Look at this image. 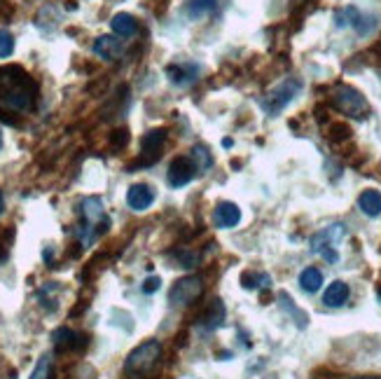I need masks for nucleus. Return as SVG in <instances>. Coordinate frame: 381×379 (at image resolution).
<instances>
[{
  "label": "nucleus",
  "mask_w": 381,
  "mask_h": 379,
  "mask_svg": "<svg viewBox=\"0 0 381 379\" xmlns=\"http://www.w3.org/2000/svg\"><path fill=\"white\" fill-rule=\"evenodd\" d=\"M14 52V38L10 31H5V28H0V59H8V56H12Z\"/></svg>",
  "instance_id": "obj_24"
},
{
  "label": "nucleus",
  "mask_w": 381,
  "mask_h": 379,
  "mask_svg": "<svg viewBox=\"0 0 381 379\" xmlns=\"http://www.w3.org/2000/svg\"><path fill=\"white\" fill-rule=\"evenodd\" d=\"M0 213H3V195H0Z\"/></svg>",
  "instance_id": "obj_28"
},
{
  "label": "nucleus",
  "mask_w": 381,
  "mask_h": 379,
  "mask_svg": "<svg viewBox=\"0 0 381 379\" xmlns=\"http://www.w3.org/2000/svg\"><path fill=\"white\" fill-rule=\"evenodd\" d=\"M215 12V0H187L183 14L190 21H201Z\"/></svg>",
  "instance_id": "obj_14"
},
{
  "label": "nucleus",
  "mask_w": 381,
  "mask_h": 379,
  "mask_svg": "<svg viewBox=\"0 0 381 379\" xmlns=\"http://www.w3.org/2000/svg\"><path fill=\"white\" fill-rule=\"evenodd\" d=\"M293 3H299V0H293Z\"/></svg>",
  "instance_id": "obj_29"
},
{
  "label": "nucleus",
  "mask_w": 381,
  "mask_h": 379,
  "mask_svg": "<svg viewBox=\"0 0 381 379\" xmlns=\"http://www.w3.org/2000/svg\"><path fill=\"white\" fill-rule=\"evenodd\" d=\"M346 299H349V286H346L344 281H332V284L328 286L325 295H323V302H325L328 307H342Z\"/></svg>",
  "instance_id": "obj_18"
},
{
  "label": "nucleus",
  "mask_w": 381,
  "mask_h": 379,
  "mask_svg": "<svg viewBox=\"0 0 381 379\" xmlns=\"http://www.w3.org/2000/svg\"><path fill=\"white\" fill-rule=\"evenodd\" d=\"M342 236H344V225H330V228L321 230L318 234L311 236V251L323 256L328 262H337L339 260L337 244L342 241Z\"/></svg>",
  "instance_id": "obj_5"
},
{
  "label": "nucleus",
  "mask_w": 381,
  "mask_h": 379,
  "mask_svg": "<svg viewBox=\"0 0 381 379\" xmlns=\"http://www.w3.org/2000/svg\"><path fill=\"white\" fill-rule=\"evenodd\" d=\"M299 286H302V291H306V293L321 291V286H323L321 269H318V267H306L302 274H299Z\"/></svg>",
  "instance_id": "obj_20"
},
{
  "label": "nucleus",
  "mask_w": 381,
  "mask_h": 379,
  "mask_svg": "<svg viewBox=\"0 0 381 379\" xmlns=\"http://www.w3.org/2000/svg\"><path fill=\"white\" fill-rule=\"evenodd\" d=\"M8 256H10L8 246H5V244H0V262H5V260H8Z\"/></svg>",
  "instance_id": "obj_26"
},
{
  "label": "nucleus",
  "mask_w": 381,
  "mask_h": 379,
  "mask_svg": "<svg viewBox=\"0 0 381 379\" xmlns=\"http://www.w3.org/2000/svg\"><path fill=\"white\" fill-rule=\"evenodd\" d=\"M204 293V281L199 276H185V279L175 281L173 288L169 291V302L171 307H187V304L197 302Z\"/></svg>",
  "instance_id": "obj_6"
},
{
  "label": "nucleus",
  "mask_w": 381,
  "mask_h": 379,
  "mask_svg": "<svg viewBox=\"0 0 381 379\" xmlns=\"http://www.w3.org/2000/svg\"><path fill=\"white\" fill-rule=\"evenodd\" d=\"M127 204L134 211H145V208H150L152 204H155V190L145 183L132 185L127 192Z\"/></svg>",
  "instance_id": "obj_10"
},
{
  "label": "nucleus",
  "mask_w": 381,
  "mask_h": 379,
  "mask_svg": "<svg viewBox=\"0 0 381 379\" xmlns=\"http://www.w3.org/2000/svg\"><path fill=\"white\" fill-rule=\"evenodd\" d=\"M159 286H162V281L157 279V276H150V279L143 281V286H140V291L147 293V295H152L155 291H159Z\"/></svg>",
  "instance_id": "obj_25"
},
{
  "label": "nucleus",
  "mask_w": 381,
  "mask_h": 379,
  "mask_svg": "<svg viewBox=\"0 0 381 379\" xmlns=\"http://www.w3.org/2000/svg\"><path fill=\"white\" fill-rule=\"evenodd\" d=\"M159 358H162V344H159L157 339H147V342L138 344V347L127 356V360H124V372H127L129 379L147 377L155 370Z\"/></svg>",
  "instance_id": "obj_2"
},
{
  "label": "nucleus",
  "mask_w": 381,
  "mask_h": 379,
  "mask_svg": "<svg viewBox=\"0 0 381 379\" xmlns=\"http://www.w3.org/2000/svg\"><path fill=\"white\" fill-rule=\"evenodd\" d=\"M299 89H302V84H299L297 80H286L283 84H278V87L269 96H267V101H265L267 112H271V115L281 112L290 103V101L295 99V94H297Z\"/></svg>",
  "instance_id": "obj_7"
},
{
  "label": "nucleus",
  "mask_w": 381,
  "mask_h": 379,
  "mask_svg": "<svg viewBox=\"0 0 381 379\" xmlns=\"http://www.w3.org/2000/svg\"><path fill=\"white\" fill-rule=\"evenodd\" d=\"M358 208H360L365 216L377 218L381 213V192L379 190H365L358 197Z\"/></svg>",
  "instance_id": "obj_16"
},
{
  "label": "nucleus",
  "mask_w": 381,
  "mask_h": 379,
  "mask_svg": "<svg viewBox=\"0 0 381 379\" xmlns=\"http://www.w3.org/2000/svg\"><path fill=\"white\" fill-rule=\"evenodd\" d=\"M213 220H215V225H218V228H223V230L234 228L238 220H241V211H238L236 204H232V201H220L218 206H215Z\"/></svg>",
  "instance_id": "obj_12"
},
{
  "label": "nucleus",
  "mask_w": 381,
  "mask_h": 379,
  "mask_svg": "<svg viewBox=\"0 0 381 379\" xmlns=\"http://www.w3.org/2000/svg\"><path fill=\"white\" fill-rule=\"evenodd\" d=\"M332 103L337 106V110H342L344 115H349V117H360L362 120V117H367V112H369L365 96L354 87H346V84L334 89Z\"/></svg>",
  "instance_id": "obj_4"
},
{
  "label": "nucleus",
  "mask_w": 381,
  "mask_h": 379,
  "mask_svg": "<svg viewBox=\"0 0 381 379\" xmlns=\"http://www.w3.org/2000/svg\"><path fill=\"white\" fill-rule=\"evenodd\" d=\"M38 84L19 66L0 68V120L10 122L12 112H31L36 106Z\"/></svg>",
  "instance_id": "obj_1"
},
{
  "label": "nucleus",
  "mask_w": 381,
  "mask_h": 379,
  "mask_svg": "<svg viewBox=\"0 0 381 379\" xmlns=\"http://www.w3.org/2000/svg\"><path fill=\"white\" fill-rule=\"evenodd\" d=\"M278 299H281V302H278V304H281V307L286 309V312H288L290 316H293L295 323H297L299 328H306V314L302 312V309L295 307L293 299L288 297V293H281V295H278Z\"/></svg>",
  "instance_id": "obj_23"
},
{
  "label": "nucleus",
  "mask_w": 381,
  "mask_h": 379,
  "mask_svg": "<svg viewBox=\"0 0 381 379\" xmlns=\"http://www.w3.org/2000/svg\"><path fill=\"white\" fill-rule=\"evenodd\" d=\"M197 167L192 162V157H178L169 167V185L171 188H185L187 183H192L197 176Z\"/></svg>",
  "instance_id": "obj_9"
},
{
  "label": "nucleus",
  "mask_w": 381,
  "mask_h": 379,
  "mask_svg": "<svg viewBox=\"0 0 381 379\" xmlns=\"http://www.w3.org/2000/svg\"><path fill=\"white\" fill-rule=\"evenodd\" d=\"M190 157H192V162H195V167H197L199 173L208 171V169L213 167V157H210V152L204 148V145H195Z\"/></svg>",
  "instance_id": "obj_22"
},
{
  "label": "nucleus",
  "mask_w": 381,
  "mask_h": 379,
  "mask_svg": "<svg viewBox=\"0 0 381 379\" xmlns=\"http://www.w3.org/2000/svg\"><path fill=\"white\" fill-rule=\"evenodd\" d=\"M164 140H167V132L164 129H152V132H147L143 136V140H140V164L143 167H150V164H155L159 160Z\"/></svg>",
  "instance_id": "obj_8"
},
{
  "label": "nucleus",
  "mask_w": 381,
  "mask_h": 379,
  "mask_svg": "<svg viewBox=\"0 0 381 379\" xmlns=\"http://www.w3.org/2000/svg\"><path fill=\"white\" fill-rule=\"evenodd\" d=\"M110 28H112V33L119 36V38H134L136 33H138V21H136L132 14L119 12V14L112 16Z\"/></svg>",
  "instance_id": "obj_15"
},
{
  "label": "nucleus",
  "mask_w": 381,
  "mask_h": 379,
  "mask_svg": "<svg viewBox=\"0 0 381 379\" xmlns=\"http://www.w3.org/2000/svg\"><path fill=\"white\" fill-rule=\"evenodd\" d=\"M52 342L59 352H73V349H82L87 344V337L71 330V328H59V330H54Z\"/></svg>",
  "instance_id": "obj_11"
},
{
  "label": "nucleus",
  "mask_w": 381,
  "mask_h": 379,
  "mask_svg": "<svg viewBox=\"0 0 381 379\" xmlns=\"http://www.w3.org/2000/svg\"><path fill=\"white\" fill-rule=\"evenodd\" d=\"M79 211H82V218H84V228L79 232V239L87 246V244H92V239L96 234L108 230L106 208L99 197H87V199H82V204H79Z\"/></svg>",
  "instance_id": "obj_3"
},
{
  "label": "nucleus",
  "mask_w": 381,
  "mask_h": 379,
  "mask_svg": "<svg viewBox=\"0 0 381 379\" xmlns=\"http://www.w3.org/2000/svg\"><path fill=\"white\" fill-rule=\"evenodd\" d=\"M167 73H169V77H171V82H175V84H187V82H192L199 75V66H195V64L169 66Z\"/></svg>",
  "instance_id": "obj_19"
},
{
  "label": "nucleus",
  "mask_w": 381,
  "mask_h": 379,
  "mask_svg": "<svg viewBox=\"0 0 381 379\" xmlns=\"http://www.w3.org/2000/svg\"><path fill=\"white\" fill-rule=\"evenodd\" d=\"M94 54L101 56V59H106V61H115V59H119V54H122V40H117V38H112V36L96 38Z\"/></svg>",
  "instance_id": "obj_13"
},
{
  "label": "nucleus",
  "mask_w": 381,
  "mask_h": 379,
  "mask_svg": "<svg viewBox=\"0 0 381 379\" xmlns=\"http://www.w3.org/2000/svg\"><path fill=\"white\" fill-rule=\"evenodd\" d=\"M223 321H225V304L220 302V299H213L201 316V323L206 330H215V328L223 326Z\"/></svg>",
  "instance_id": "obj_17"
},
{
  "label": "nucleus",
  "mask_w": 381,
  "mask_h": 379,
  "mask_svg": "<svg viewBox=\"0 0 381 379\" xmlns=\"http://www.w3.org/2000/svg\"><path fill=\"white\" fill-rule=\"evenodd\" d=\"M28 379H54V360H52V356H49V354L40 356Z\"/></svg>",
  "instance_id": "obj_21"
},
{
  "label": "nucleus",
  "mask_w": 381,
  "mask_h": 379,
  "mask_svg": "<svg viewBox=\"0 0 381 379\" xmlns=\"http://www.w3.org/2000/svg\"><path fill=\"white\" fill-rule=\"evenodd\" d=\"M351 379H381V375H367V377H351Z\"/></svg>",
  "instance_id": "obj_27"
}]
</instances>
